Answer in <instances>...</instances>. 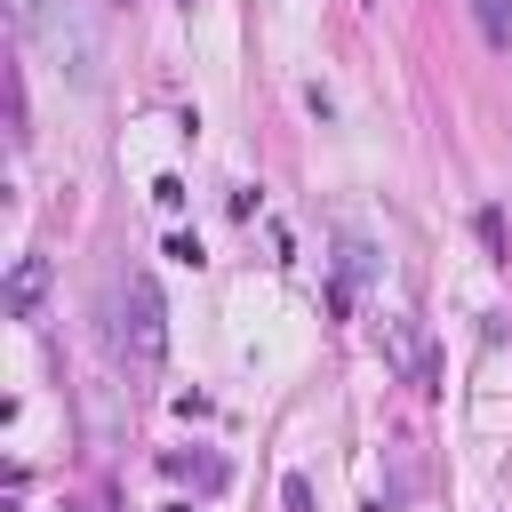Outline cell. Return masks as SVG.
<instances>
[{
	"mask_svg": "<svg viewBox=\"0 0 512 512\" xmlns=\"http://www.w3.org/2000/svg\"><path fill=\"white\" fill-rule=\"evenodd\" d=\"M472 24L488 48H512V0H472Z\"/></svg>",
	"mask_w": 512,
	"mask_h": 512,
	"instance_id": "cell-3",
	"label": "cell"
},
{
	"mask_svg": "<svg viewBox=\"0 0 512 512\" xmlns=\"http://www.w3.org/2000/svg\"><path fill=\"white\" fill-rule=\"evenodd\" d=\"M8 8H16V24H40V8H48V0H8Z\"/></svg>",
	"mask_w": 512,
	"mask_h": 512,
	"instance_id": "cell-5",
	"label": "cell"
},
{
	"mask_svg": "<svg viewBox=\"0 0 512 512\" xmlns=\"http://www.w3.org/2000/svg\"><path fill=\"white\" fill-rule=\"evenodd\" d=\"M40 288H48V264H40V256H16V272H8V312H16V320H32Z\"/></svg>",
	"mask_w": 512,
	"mask_h": 512,
	"instance_id": "cell-2",
	"label": "cell"
},
{
	"mask_svg": "<svg viewBox=\"0 0 512 512\" xmlns=\"http://www.w3.org/2000/svg\"><path fill=\"white\" fill-rule=\"evenodd\" d=\"M120 344H128L136 368H152V360L168 352V304H160V288H152L144 272L120 288Z\"/></svg>",
	"mask_w": 512,
	"mask_h": 512,
	"instance_id": "cell-1",
	"label": "cell"
},
{
	"mask_svg": "<svg viewBox=\"0 0 512 512\" xmlns=\"http://www.w3.org/2000/svg\"><path fill=\"white\" fill-rule=\"evenodd\" d=\"M280 512H312V480H304V472L280 480Z\"/></svg>",
	"mask_w": 512,
	"mask_h": 512,
	"instance_id": "cell-4",
	"label": "cell"
}]
</instances>
